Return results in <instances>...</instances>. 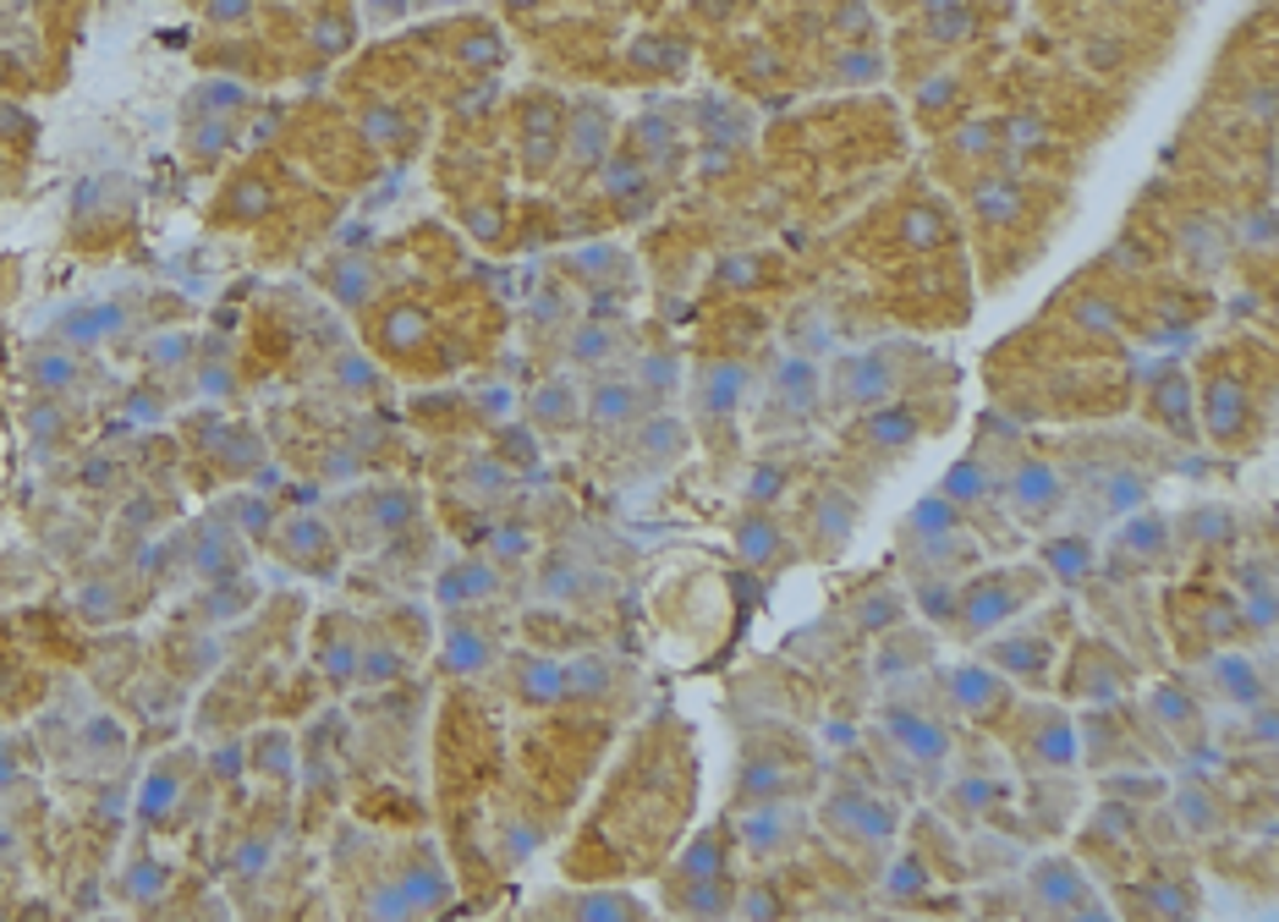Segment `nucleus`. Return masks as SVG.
Returning a JSON list of instances; mask_svg holds the SVG:
<instances>
[{
  "instance_id": "ea45409f",
  "label": "nucleus",
  "mask_w": 1279,
  "mask_h": 922,
  "mask_svg": "<svg viewBox=\"0 0 1279 922\" xmlns=\"http://www.w3.org/2000/svg\"><path fill=\"white\" fill-rule=\"evenodd\" d=\"M786 478H791V472H786L780 461H758V467H753V478H747V500H753V505L780 500V494H786Z\"/></svg>"
},
{
  "instance_id": "864d4df0",
  "label": "nucleus",
  "mask_w": 1279,
  "mask_h": 922,
  "mask_svg": "<svg viewBox=\"0 0 1279 922\" xmlns=\"http://www.w3.org/2000/svg\"><path fill=\"white\" fill-rule=\"evenodd\" d=\"M170 796H176V785H170V774L160 768V774L149 779V796H144V807H138V813H144V818L155 824V818H160L165 807H170Z\"/></svg>"
},
{
  "instance_id": "4468645a",
  "label": "nucleus",
  "mask_w": 1279,
  "mask_h": 922,
  "mask_svg": "<svg viewBox=\"0 0 1279 922\" xmlns=\"http://www.w3.org/2000/svg\"><path fill=\"white\" fill-rule=\"evenodd\" d=\"M494 560H468V566H451L440 583H434V594H440V605L445 610H462V605H473V599H483V594H494Z\"/></svg>"
},
{
  "instance_id": "9d476101",
  "label": "nucleus",
  "mask_w": 1279,
  "mask_h": 922,
  "mask_svg": "<svg viewBox=\"0 0 1279 922\" xmlns=\"http://www.w3.org/2000/svg\"><path fill=\"white\" fill-rule=\"evenodd\" d=\"M494 659V637L483 631V626H473L468 615H457L451 626H445V642H440V664L451 670V675H473V670H483Z\"/></svg>"
},
{
  "instance_id": "f03ea898",
  "label": "nucleus",
  "mask_w": 1279,
  "mask_h": 922,
  "mask_svg": "<svg viewBox=\"0 0 1279 922\" xmlns=\"http://www.w3.org/2000/svg\"><path fill=\"white\" fill-rule=\"evenodd\" d=\"M1032 594H1038V577H1016V572L972 577V583H961V594H956V631L961 637H983L999 620H1010Z\"/></svg>"
},
{
  "instance_id": "aec40b11",
  "label": "nucleus",
  "mask_w": 1279,
  "mask_h": 922,
  "mask_svg": "<svg viewBox=\"0 0 1279 922\" xmlns=\"http://www.w3.org/2000/svg\"><path fill=\"white\" fill-rule=\"evenodd\" d=\"M813 527H818V538H824L829 549H840V544L851 538V527H857V500H846V494H818V500H813Z\"/></svg>"
},
{
  "instance_id": "9b49d317",
  "label": "nucleus",
  "mask_w": 1279,
  "mask_h": 922,
  "mask_svg": "<svg viewBox=\"0 0 1279 922\" xmlns=\"http://www.w3.org/2000/svg\"><path fill=\"white\" fill-rule=\"evenodd\" d=\"M918 434H923V418L912 407H901V401H879V412L862 418V440L879 446V451H906Z\"/></svg>"
},
{
  "instance_id": "1a4fd4ad",
  "label": "nucleus",
  "mask_w": 1279,
  "mask_h": 922,
  "mask_svg": "<svg viewBox=\"0 0 1279 922\" xmlns=\"http://www.w3.org/2000/svg\"><path fill=\"white\" fill-rule=\"evenodd\" d=\"M988 659H994L1005 675L1044 687V681H1049V664H1055V648H1049V637H1032V631H1021V637H1005V642H994V653H988Z\"/></svg>"
},
{
  "instance_id": "c9c22d12",
  "label": "nucleus",
  "mask_w": 1279,
  "mask_h": 922,
  "mask_svg": "<svg viewBox=\"0 0 1279 922\" xmlns=\"http://www.w3.org/2000/svg\"><path fill=\"white\" fill-rule=\"evenodd\" d=\"M572 412H577V396H572L566 385H544V390L533 396V418H538V423H549V429L572 423Z\"/></svg>"
},
{
  "instance_id": "bb28decb",
  "label": "nucleus",
  "mask_w": 1279,
  "mask_h": 922,
  "mask_svg": "<svg viewBox=\"0 0 1279 922\" xmlns=\"http://www.w3.org/2000/svg\"><path fill=\"white\" fill-rule=\"evenodd\" d=\"M972 209H977L983 220H1010V214L1021 209V187H1016L1010 176H983L977 192H972Z\"/></svg>"
},
{
  "instance_id": "58836bf2",
  "label": "nucleus",
  "mask_w": 1279,
  "mask_h": 922,
  "mask_svg": "<svg viewBox=\"0 0 1279 922\" xmlns=\"http://www.w3.org/2000/svg\"><path fill=\"white\" fill-rule=\"evenodd\" d=\"M956 594H961V583H945L940 572H929V583L918 588V605L934 620H956Z\"/></svg>"
},
{
  "instance_id": "4be33fe9",
  "label": "nucleus",
  "mask_w": 1279,
  "mask_h": 922,
  "mask_svg": "<svg viewBox=\"0 0 1279 922\" xmlns=\"http://www.w3.org/2000/svg\"><path fill=\"white\" fill-rule=\"evenodd\" d=\"M956 527H961L956 500L934 494V500H918V505H912V516H906V544H918V538H940V533H956Z\"/></svg>"
},
{
  "instance_id": "412c9836",
  "label": "nucleus",
  "mask_w": 1279,
  "mask_h": 922,
  "mask_svg": "<svg viewBox=\"0 0 1279 922\" xmlns=\"http://www.w3.org/2000/svg\"><path fill=\"white\" fill-rule=\"evenodd\" d=\"M538 588H544L549 599H588V594L599 588V577H588V566H577V560H566V555H549V566L538 572Z\"/></svg>"
},
{
  "instance_id": "7c9ffc66",
  "label": "nucleus",
  "mask_w": 1279,
  "mask_h": 922,
  "mask_svg": "<svg viewBox=\"0 0 1279 922\" xmlns=\"http://www.w3.org/2000/svg\"><path fill=\"white\" fill-rule=\"evenodd\" d=\"M775 396H780L786 407L807 412V407H813V396H818V374H813V363H780V374H775Z\"/></svg>"
},
{
  "instance_id": "de8ad7c7",
  "label": "nucleus",
  "mask_w": 1279,
  "mask_h": 922,
  "mask_svg": "<svg viewBox=\"0 0 1279 922\" xmlns=\"http://www.w3.org/2000/svg\"><path fill=\"white\" fill-rule=\"evenodd\" d=\"M1236 583H1241L1247 605H1252V599H1275V583H1269V566H1264V560H1247V566H1236Z\"/></svg>"
},
{
  "instance_id": "a878e982",
  "label": "nucleus",
  "mask_w": 1279,
  "mask_h": 922,
  "mask_svg": "<svg viewBox=\"0 0 1279 922\" xmlns=\"http://www.w3.org/2000/svg\"><path fill=\"white\" fill-rule=\"evenodd\" d=\"M851 615H857V626H862V631H895V626H901V615H906V599H901V594H890V588H868V594L851 605Z\"/></svg>"
},
{
  "instance_id": "5701e85b",
  "label": "nucleus",
  "mask_w": 1279,
  "mask_h": 922,
  "mask_svg": "<svg viewBox=\"0 0 1279 922\" xmlns=\"http://www.w3.org/2000/svg\"><path fill=\"white\" fill-rule=\"evenodd\" d=\"M1032 758L1049 764V768L1077 764V731H1071L1060 714H1044V725L1032 731Z\"/></svg>"
},
{
  "instance_id": "c85d7f7f",
  "label": "nucleus",
  "mask_w": 1279,
  "mask_h": 922,
  "mask_svg": "<svg viewBox=\"0 0 1279 922\" xmlns=\"http://www.w3.org/2000/svg\"><path fill=\"white\" fill-rule=\"evenodd\" d=\"M1120 549H1131V555H1142V560H1159V555L1170 549V522H1164V516H1136V522L1120 533Z\"/></svg>"
},
{
  "instance_id": "6ab92c4d",
  "label": "nucleus",
  "mask_w": 1279,
  "mask_h": 922,
  "mask_svg": "<svg viewBox=\"0 0 1279 922\" xmlns=\"http://www.w3.org/2000/svg\"><path fill=\"white\" fill-rule=\"evenodd\" d=\"M1044 566H1049L1055 577H1066V583H1082V577L1093 572V538H1082V533L1049 538V544H1044Z\"/></svg>"
},
{
  "instance_id": "4d7b16f0",
  "label": "nucleus",
  "mask_w": 1279,
  "mask_h": 922,
  "mask_svg": "<svg viewBox=\"0 0 1279 922\" xmlns=\"http://www.w3.org/2000/svg\"><path fill=\"white\" fill-rule=\"evenodd\" d=\"M111 324H116V313H83V318H72V335L88 340V335H105Z\"/></svg>"
},
{
  "instance_id": "603ef678",
  "label": "nucleus",
  "mask_w": 1279,
  "mask_h": 922,
  "mask_svg": "<svg viewBox=\"0 0 1279 922\" xmlns=\"http://www.w3.org/2000/svg\"><path fill=\"white\" fill-rule=\"evenodd\" d=\"M670 385H675V363H670V357H648L638 390L642 396H659V390H670Z\"/></svg>"
},
{
  "instance_id": "6e6d98bb",
  "label": "nucleus",
  "mask_w": 1279,
  "mask_h": 922,
  "mask_svg": "<svg viewBox=\"0 0 1279 922\" xmlns=\"http://www.w3.org/2000/svg\"><path fill=\"white\" fill-rule=\"evenodd\" d=\"M237 516H242V527H248L253 538H264V527H270V500H242Z\"/></svg>"
},
{
  "instance_id": "8fccbe9b",
  "label": "nucleus",
  "mask_w": 1279,
  "mask_h": 922,
  "mask_svg": "<svg viewBox=\"0 0 1279 922\" xmlns=\"http://www.w3.org/2000/svg\"><path fill=\"white\" fill-rule=\"evenodd\" d=\"M286 544L297 549V555H314V549H329V533H324V522H292V533H286Z\"/></svg>"
},
{
  "instance_id": "f3484780",
  "label": "nucleus",
  "mask_w": 1279,
  "mask_h": 922,
  "mask_svg": "<svg viewBox=\"0 0 1279 922\" xmlns=\"http://www.w3.org/2000/svg\"><path fill=\"white\" fill-rule=\"evenodd\" d=\"M642 401L648 396H642L638 385H599L588 396V418H594V429H627L642 412Z\"/></svg>"
},
{
  "instance_id": "6e6552de",
  "label": "nucleus",
  "mask_w": 1279,
  "mask_h": 922,
  "mask_svg": "<svg viewBox=\"0 0 1279 922\" xmlns=\"http://www.w3.org/2000/svg\"><path fill=\"white\" fill-rule=\"evenodd\" d=\"M1005 494H1010V505H1016L1021 516H1049V511L1066 500V478H1060L1049 461L1027 457V461H1016V467H1010Z\"/></svg>"
},
{
  "instance_id": "09e8293b",
  "label": "nucleus",
  "mask_w": 1279,
  "mask_h": 922,
  "mask_svg": "<svg viewBox=\"0 0 1279 922\" xmlns=\"http://www.w3.org/2000/svg\"><path fill=\"white\" fill-rule=\"evenodd\" d=\"M1153 714L1164 720V725H1192V703L1175 692V687H1159L1153 692Z\"/></svg>"
},
{
  "instance_id": "e433bc0d",
  "label": "nucleus",
  "mask_w": 1279,
  "mask_h": 922,
  "mask_svg": "<svg viewBox=\"0 0 1279 922\" xmlns=\"http://www.w3.org/2000/svg\"><path fill=\"white\" fill-rule=\"evenodd\" d=\"M1175 807H1181V824H1186V829H1219V807L1208 801V790H1203V785L1175 790Z\"/></svg>"
},
{
  "instance_id": "2eb2a0df",
  "label": "nucleus",
  "mask_w": 1279,
  "mask_h": 922,
  "mask_svg": "<svg viewBox=\"0 0 1279 922\" xmlns=\"http://www.w3.org/2000/svg\"><path fill=\"white\" fill-rule=\"evenodd\" d=\"M1208 429L1219 446H1236L1241 429H1247V390L1241 385H1208Z\"/></svg>"
},
{
  "instance_id": "2f4dec72",
  "label": "nucleus",
  "mask_w": 1279,
  "mask_h": 922,
  "mask_svg": "<svg viewBox=\"0 0 1279 922\" xmlns=\"http://www.w3.org/2000/svg\"><path fill=\"white\" fill-rule=\"evenodd\" d=\"M610 681H616V670H610L599 653H583V659L566 664V692H577V698H599Z\"/></svg>"
},
{
  "instance_id": "79ce46f5",
  "label": "nucleus",
  "mask_w": 1279,
  "mask_h": 922,
  "mask_svg": "<svg viewBox=\"0 0 1279 922\" xmlns=\"http://www.w3.org/2000/svg\"><path fill=\"white\" fill-rule=\"evenodd\" d=\"M1104 790L1120 796V801H1153V796H1164L1170 785H1164L1159 774H1147V779H1142V774H1110V779H1104Z\"/></svg>"
},
{
  "instance_id": "f8f14e48",
  "label": "nucleus",
  "mask_w": 1279,
  "mask_h": 922,
  "mask_svg": "<svg viewBox=\"0 0 1279 922\" xmlns=\"http://www.w3.org/2000/svg\"><path fill=\"white\" fill-rule=\"evenodd\" d=\"M742 390H747V368H736V363H714V368L703 374V396H698L703 418H709V423H725V418L742 407Z\"/></svg>"
},
{
  "instance_id": "c03bdc74",
  "label": "nucleus",
  "mask_w": 1279,
  "mask_h": 922,
  "mask_svg": "<svg viewBox=\"0 0 1279 922\" xmlns=\"http://www.w3.org/2000/svg\"><path fill=\"white\" fill-rule=\"evenodd\" d=\"M401 670H407V659H401L396 648H374L368 659L357 653V675H363V681H396Z\"/></svg>"
},
{
  "instance_id": "a19ab883",
  "label": "nucleus",
  "mask_w": 1279,
  "mask_h": 922,
  "mask_svg": "<svg viewBox=\"0 0 1279 922\" xmlns=\"http://www.w3.org/2000/svg\"><path fill=\"white\" fill-rule=\"evenodd\" d=\"M918 648H923V637H918V631L890 637V642L879 648V675H906V670L918 664Z\"/></svg>"
},
{
  "instance_id": "cd10ccee",
  "label": "nucleus",
  "mask_w": 1279,
  "mask_h": 922,
  "mask_svg": "<svg viewBox=\"0 0 1279 922\" xmlns=\"http://www.w3.org/2000/svg\"><path fill=\"white\" fill-rule=\"evenodd\" d=\"M638 446L648 461H675L686 451V429H681L675 418H648L638 429Z\"/></svg>"
},
{
  "instance_id": "f704fd0d",
  "label": "nucleus",
  "mask_w": 1279,
  "mask_h": 922,
  "mask_svg": "<svg viewBox=\"0 0 1279 922\" xmlns=\"http://www.w3.org/2000/svg\"><path fill=\"white\" fill-rule=\"evenodd\" d=\"M616 346H621V335H616L610 324H583V329L572 335V357H577V363H605Z\"/></svg>"
},
{
  "instance_id": "3c124183",
  "label": "nucleus",
  "mask_w": 1279,
  "mask_h": 922,
  "mask_svg": "<svg viewBox=\"0 0 1279 922\" xmlns=\"http://www.w3.org/2000/svg\"><path fill=\"white\" fill-rule=\"evenodd\" d=\"M577 912L583 918H627V912H642V907L627 901V895H588V901H577Z\"/></svg>"
},
{
  "instance_id": "37998d69",
  "label": "nucleus",
  "mask_w": 1279,
  "mask_h": 922,
  "mask_svg": "<svg viewBox=\"0 0 1279 922\" xmlns=\"http://www.w3.org/2000/svg\"><path fill=\"white\" fill-rule=\"evenodd\" d=\"M1192 527H1197V538H1203V544H1236V516H1230V511H1219V505L1192 511Z\"/></svg>"
},
{
  "instance_id": "a18cd8bd",
  "label": "nucleus",
  "mask_w": 1279,
  "mask_h": 922,
  "mask_svg": "<svg viewBox=\"0 0 1279 922\" xmlns=\"http://www.w3.org/2000/svg\"><path fill=\"white\" fill-rule=\"evenodd\" d=\"M522 555H527V533H522L516 522H505V527L489 538V560L505 566V560H522Z\"/></svg>"
},
{
  "instance_id": "052dcab7",
  "label": "nucleus",
  "mask_w": 1279,
  "mask_h": 922,
  "mask_svg": "<svg viewBox=\"0 0 1279 922\" xmlns=\"http://www.w3.org/2000/svg\"><path fill=\"white\" fill-rule=\"evenodd\" d=\"M0 851H17V840H11V829H0Z\"/></svg>"
},
{
  "instance_id": "b1692460",
  "label": "nucleus",
  "mask_w": 1279,
  "mask_h": 922,
  "mask_svg": "<svg viewBox=\"0 0 1279 922\" xmlns=\"http://www.w3.org/2000/svg\"><path fill=\"white\" fill-rule=\"evenodd\" d=\"M736 549H742V560L769 566V560L786 549V533H780L769 516H742V527H736Z\"/></svg>"
},
{
  "instance_id": "393cba45",
  "label": "nucleus",
  "mask_w": 1279,
  "mask_h": 922,
  "mask_svg": "<svg viewBox=\"0 0 1279 922\" xmlns=\"http://www.w3.org/2000/svg\"><path fill=\"white\" fill-rule=\"evenodd\" d=\"M945 500H956V505H988L994 500V483H988V467L983 461H972V457H961L951 472H945V489H940Z\"/></svg>"
},
{
  "instance_id": "f257e3e1",
  "label": "nucleus",
  "mask_w": 1279,
  "mask_h": 922,
  "mask_svg": "<svg viewBox=\"0 0 1279 922\" xmlns=\"http://www.w3.org/2000/svg\"><path fill=\"white\" fill-rule=\"evenodd\" d=\"M824 824H829V835H840V840H851V846H862V851L884 857V851H890V840H895L901 813H895V801H890V796H879L873 785L846 779V785H835V790H829V801H824Z\"/></svg>"
},
{
  "instance_id": "20e7f679",
  "label": "nucleus",
  "mask_w": 1279,
  "mask_h": 922,
  "mask_svg": "<svg viewBox=\"0 0 1279 922\" xmlns=\"http://www.w3.org/2000/svg\"><path fill=\"white\" fill-rule=\"evenodd\" d=\"M895 390V357L879 346V352H857L835 368V401L840 407H879L890 401Z\"/></svg>"
},
{
  "instance_id": "72a5a7b5",
  "label": "nucleus",
  "mask_w": 1279,
  "mask_h": 922,
  "mask_svg": "<svg viewBox=\"0 0 1279 922\" xmlns=\"http://www.w3.org/2000/svg\"><path fill=\"white\" fill-rule=\"evenodd\" d=\"M681 884H698V879H725V846L720 840H698L686 857H681Z\"/></svg>"
},
{
  "instance_id": "473e14b6",
  "label": "nucleus",
  "mask_w": 1279,
  "mask_h": 922,
  "mask_svg": "<svg viewBox=\"0 0 1279 922\" xmlns=\"http://www.w3.org/2000/svg\"><path fill=\"white\" fill-rule=\"evenodd\" d=\"M1136 901H1142L1147 912H1164V918H1186V912H1197V890H1186V884H1170V879H1159V884L1136 890Z\"/></svg>"
},
{
  "instance_id": "bf43d9fd",
  "label": "nucleus",
  "mask_w": 1279,
  "mask_h": 922,
  "mask_svg": "<svg viewBox=\"0 0 1279 922\" xmlns=\"http://www.w3.org/2000/svg\"><path fill=\"white\" fill-rule=\"evenodd\" d=\"M0 779H17V764H11V753L0 747Z\"/></svg>"
},
{
  "instance_id": "7ed1b4c3",
  "label": "nucleus",
  "mask_w": 1279,
  "mask_h": 922,
  "mask_svg": "<svg viewBox=\"0 0 1279 922\" xmlns=\"http://www.w3.org/2000/svg\"><path fill=\"white\" fill-rule=\"evenodd\" d=\"M879 731L890 736V747L895 753H906L912 764H945L951 758V725L945 720H934L929 709H912L906 698H890L884 709H879Z\"/></svg>"
},
{
  "instance_id": "423d86ee",
  "label": "nucleus",
  "mask_w": 1279,
  "mask_h": 922,
  "mask_svg": "<svg viewBox=\"0 0 1279 922\" xmlns=\"http://www.w3.org/2000/svg\"><path fill=\"white\" fill-rule=\"evenodd\" d=\"M1027 884H1032V901H1038V907H1049V912H1088V918H1099V912H1104V907L1093 901V884L1082 879V868H1077V862H1066V857L1038 862Z\"/></svg>"
},
{
  "instance_id": "a211bd4d",
  "label": "nucleus",
  "mask_w": 1279,
  "mask_h": 922,
  "mask_svg": "<svg viewBox=\"0 0 1279 922\" xmlns=\"http://www.w3.org/2000/svg\"><path fill=\"white\" fill-rule=\"evenodd\" d=\"M797 790V774L786 764H775V758H764V753H753L747 764H742V796L747 801H780V796H791Z\"/></svg>"
},
{
  "instance_id": "dca6fc26",
  "label": "nucleus",
  "mask_w": 1279,
  "mask_h": 922,
  "mask_svg": "<svg viewBox=\"0 0 1279 922\" xmlns=\"http://www.w3.org/2000/svg\"><path fill=\"white\" fill-rule=\"evenodd\" d=\"M516 692L527 703H560L566 698V664L544 659V653H527L516 659Z\"/></svg>"
},
{
  "instance_id": "4c0bfd02",
  "label": "nucleus",
  "mask_w": 1279,
  "mask_h": 922,
  "mask_svg": "<svg viewBox=\"0 0 1279 922\" xmlns=\"http://www.w3.org/2000/svg\"><path fill=\"white\" fill-rule=\"evenodd\" d=\"M929 862L923 857H901L895 868H890V879H884V890H890V901H901V895H918V890H929Z\"/></svg>"
},
{
  "instance_id": "13d9d810",
  "label": "nucleus",
  "mask_w": 1279,
  "mask_h": 922,
  "mask_svg": "<svg viewBox=\"0 0 1279 922\" xmlns=\"http://www.w3.org/2000/svg\"><path fill=\"white\" fill-rule=\"evenodd\" d=\"M248 11V0H209V17L214 22H226V17H242Z\"/></svg>"
},
{
  "instance_id": "c756f323",
  "label": "nucleus",
  "mask_w": 1279,
  "mask_h": 922,
  "mask_svg": "<svg viewBox=\"0 0 1279 922\" xmlns=\"http://www.w3.org/2000/svg\"><path fill=\"white\" fill-rule=\"evenodd\" d=\"M1005 801H1010V785H999V779H961V785H956V807L966 813V818L999 813Z\"/></svg>"
},
{
  "instance_id": "5fc2aeb1",
  "label": "nucleus",
  "mask_w": 1279,
  "mask_h": 922,
  "mask_svg": "<svg viewBox=\"0 0 1279 922\" xmlns=\"http://www.w3.org/2000/svg\"><path fill=\"white\" fill-rule=\"evenodd\" d=\"M155 890H165V873L155 868V862H144V868H133V879H127V895H155Z\"/></svg>"
},
{
  "instance_id": "ddd939ff",
  "label": "nucleus",
  "mask_w": 1279,
  "mask_h": 922,
  "mask_svg": "<svg viewBox=\"0 0 1279 922\" xmlns=\"http://www.w3.org/2000/svg\"><path fill=\"white\" fill-rule=\"evenodd\" d=\"M1214 681H1219V692L1236 703V709H1252V703H1264L1269 698V681L1258 675V664L1247 659V653H1225V659H1214Z\"/></svg>"
},
{
  "instance_id": "39448f33",
  "label": "nucleus",
  "mask_w": 1279,
  "mask_h": 922,
  "mask_svg": "<svg viewBox=\"0 0 1279 922\" xmlns=\"http://www.w3.org/2000/svg\"><path fill=\"white\" fill-rule=\"evenodd\" d=\"M742 846L753 857H780V851H797L801 840V807H791V796L780 801H753V813H742Z\"/></svg>"
},
{
  "instance_id": "49530a36",
  "label": "nucleus",
  "mask_w": 1279,
  "mask_h": 922,
  "mask_svg": "<svg viewBox=\"0 0 1279 922\" xmlns=\"http://www.w3.org/2000/svg\"><path fill=\"white\" fill-rule=\"evenodd\" d=\"M33 379H39V385H50V390H66V385L77 379V368H72L61 352H50V357H33Z\"/></svg>"
},
{
  "instance_id": "0eeeda50",
  "label": "nucleus",
  "mask_w": 1279,
  "mask_h": 922,
  "mask_svg": "<svg viewBox=\"0 0 1279 922\" xmlns=\"http://www.w3.org/2000/svg\"><path fill=\"white\" fill-rule=\"evenodd\" d=\"M945 698L956 703L961 714H972V720H994V714L1010 703V687H1005L999 670L956 664V670H945Z\"/></svg>"
}]
</instances>
